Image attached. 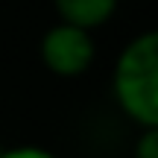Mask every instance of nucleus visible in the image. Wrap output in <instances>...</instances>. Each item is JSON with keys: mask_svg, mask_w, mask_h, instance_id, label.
I'll use <instances>...</instances> for the list:
<instances>
[{"mask_svg": "<svg viewBox=\"0 0 158 158\" xmlns=\"http://www.w3.org/2000/svg\"><path fill=\"white\" fill-rule=\"evenodd\" d=\"M111 91L120 111L141 129H158V35H135L114 62Z\"/></svg>", "mask_w": 158, "mask_h": 158, "instance_id": "1", "label": "nucleus"}, {"mask_svg": "<svg viewBox=\"0 0 158 158\" xmlns=\"http://www.w3.org/2000/svg\"><path fill=\"white\" fill-rule=\"evenodd\" d=\"M97 44L94 35L73 23H53L38 41V59L53 76L59 79H76L94 64Z\"/></svg>", "mask_w": 158, "mask_h": 158, "instance_id": "2", "label": "nucleus"}, {"mask_svg": "<svg viewBox=\"0 0 158 158\" xmlns=\"http://www.w3.org/2000/svg\"><path fill=\"white\" fill-rule=\"evenodd\" d=\"M59 21L82 29H97L117 12V0H53Z\"/></svg>", "mask_w": 158, "mask_h": 158, "instance_id": "3", "label": "nucleus"}, {"mask_svg": "<svg viewBox=\"0 0 158 158\" xmlns=\"http://www.w3.org/2000/svg\"><path fill=\"white\" fill-rule=\"evenodd\" d=\"M135 158H158V129H141L135 141Z\"/></svg>", "mask_w": 158, "mask_h": 158, "instance_id": "4", "label": "nucleus"}, {"mask_svg": "<svg viewBox=\"0 0 158 158\" xmlns=\"http://www.w3.org/2000/svg\"><path fill=\"white\" fill-rule=\"evenodd\" d=\"M3 158H56L50 149L44 147H32V143H23V147H12L3 149Z\"/></svg>", "mask_w": 158, "mask_h": 158, "instance_id": "5", "label": "nucleus"}, {"mask_svg": "<svg viewBox=\"0 0 158 158\" xmlns=\"http://www.w3.org/2000/svg\"><path fill=\"white\" fill-rule=\"evenodd\" d=\"M0 158H3V147H0Z\"/></svg>", "mask_w": 158, "mask_h": 158, "instance_id": "6", "label": "nucleus"}]
</instances>
